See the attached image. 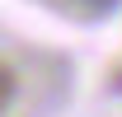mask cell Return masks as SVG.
<instances>
[{
  "mask_svg": "<svg viewBox=\"0 0 122 117\" xmlns=\"http://www.w3.org/2000/svg\"><path fill=\"white\" fill-rule=\"evenodd\" d=\"M80 5H85V10H94V14H113L122 0H80Z\"/></svg>",
  "mask_w": 122,
  "mask_h": 117,
  "instance_id": "cell-2",
  "label": "cell"
},
{
  "mask_svg": "<svg viewBox=\"0 0 122 117\" xmlns=\"http://www.w3.org/2000/svg\"><path fill=\"white\" fill-rule=\"evenodd\" d=\"M14 98H19V75L10 70L5 61H0V112H5V108H10Z\"/></svg>",
  "mask_w": 122,
  "mask_h": 117,
  "instance_id": "cell-1",
  "label": "cell"
}]
</instances>
